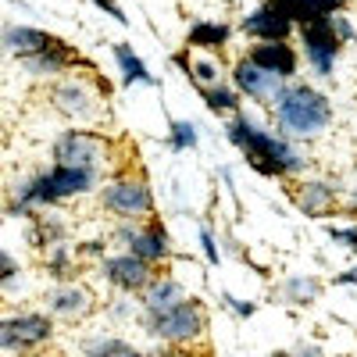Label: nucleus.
Returning <instances> with one entry per match:
<instances>
[{"label": "nucleus", "instance_id": "obj_32", "mask_svg": "<svg viewBox=\"0 0 357 357\" xmlns=\"http://www.w3.org/2000/svg\"><path fill=\"white\" fill-rule=\"evenodd\" d=\"M200 247H204V254H207V261H211V264L222 261V250H218V243H215V236H211V229H207V225H200Z\"/></svg>", "mask_w": 357, "mask_h": 357}, {"label": "nucleus", "instance_id": "obj_25", "mask_svg": "<svg viewBox=\"0 0 357 357\" xmlns=\"http://www.w3.org/2000/svg\"><path fill=\"white\" fill-rule=\"evenodd\" d=\"M321 293V282L318 279H311V275H293V279H286L282 282V289H279V296L282 301H289V304H314V296Z\"/></svg>", "mask_w": 357, "mask_h": 357}, {"label": "nucleus", "instance_id": "obj_26", "mask_svg": "<svg viewBox=\"0 0 357 357\" xmlns=\"http://www.w3.org/2000/svg\"><path fill=\"white\" fill-rule=\"evenodd\" d=\"M47 275H50V279H57V282H65V279H72V275H75V261H72L68 243L50 247V254H47Z\"/></svg>", "mask_w": 357, "mask_h": 357}, {"label": "nucleus", "instance_id": "obj_1", "mask_svg": "<svg viewBox=\"0 0 357 357\" xmlns=\"http://www.w3.org/2000/svg\"><path fill=\"white\" fill-rule=\"evenodd\" d=\"M97 186V172L93 168H65V165H50L47 172H36L22 178L8 200V215L15 218H36V207H54L65 204L79 193H89Z\"/></svg>", "mask_w": 357, "mask_h": 357}, {"label": "nucleus", "instance_id": "obj_35", "mask_svg": "<svg viewBox=\"0 0 357 357\" xmlns=\"http://www.w3.org/2000/svg\"><path fill=\"white\" fill-rule=\"evenodd\" d=\"M93 4H97V8H104V11H107L114 22H122V25H126V15H122V8H118L114 0H93Z\"/></svg>", "mask_w": 357, "mask_h": 357}, {"label": "nucleus", "instance_id": "obj_24", "mask_svg": "<svg viewBox=\"0 0 357 357\" xmlns=\"http://www.w3.org/2000/svg\"><path fill=\"white\" fill-rule=\"evenodd\" d=\"M33 222V229H29V243H33L36 250H50L57 243H65L61 236H65V225L57 222L54 215H36V218H29Z\"/></svg>", "mask_w": 357, "mask_h": 357}, {"label": "nucleus", "instance_id": "obj_28", "mask_svg": "<svg viewBox=\"0 0 357 357\" xmlns=\"http://www.w3.org/2000/svg\"><path fill=\"white\" fill-rule=\"evenodd\" d=\"M168 146L172 151H193L197 146V126L193 122H172V132H168Z\"/></svg>", "mask_w": 357, "mask_h": 357}, {"label": "nucleus", "instance_id": "obj_11", "mask_svg": "<svg viewBox=\"0 0 357 357\" xmlns=\"http://www.w3.org/2000/svg\"><path fill=\"white\" fill-rule=\"evenodd\" d=\"M232 82H236V93H243L247 100H275V93L282 89V79L268 75L264 68H257L250 57H240L232 65Z\"/></svg>", "mask_w": 357, "mask_h": 357}, {"label": "nucleus", "instance_id": "obj_42", "mask_svg": "<svg viewBox=\"0 0 357 357\" xmlns=\"http://www.w3.org/2000/svg\"><path fill=\"white\" fill-rule=\"evenodd\" d=\"M229 4H236V0H229Z\"/></svg>", "mask_w": 357, "mask_h": 357}, {"label": "nucleus", "instance_id": "obj_14", "mask_svg": "<svg viewBox=\"0 0 357 357\" xmlns=\"http://www.w3.org/2000/svg\"><path fill=\"white\" fill-rule=\"evenodd\" d=\"M247 57L257 68H264L268 75H275L282 82H289L296 75V68H301V57H296V50L289 43H254Z\"/></svg>", "mask_w": 357, "mask_h": 357}, {"label": "nucleus", "instance_id": "obj_15", "mask_svg": "<svg viewBox=\"0 0 357 357\" xmlns=\"http://www.w3.org/2000/svg\"><path fill=\"white\" fill-rule=\"evenodd\" d=\"M93 93L89 86L79 79H65V82H54L50 86V107L61 111L65 118H89L93 114Z\"/></svg>", "mask_w": 357, "mask_h": 357}, {"label": "nucleus", "instance_id": "obj_8", "mask_svg": "<svg viewBox=\"0 0 357 357\" xmlns=\"http://www.w3.org/2000/svg\"><path fill=\"white\" fill-rule=\"evenodd\" d=\"M301 40H304V54H307L314 75L329 79L333 68H336V57H340V50H343L336 29H333V18H318V22L301 25Z\"/></svg>", "mask_w": 357, "mask_h": 357}, {"label": "nucleus", "instance_id": "obj_20", "mask_svg": "<svg viewBox=\"0 0 357 357\" xmlns=\"http://www.w3.org/2000/svg\"><path fill=\"white\" fill-rule=\"evenodd\" d=\"M47 304L57 318H79V314H86L89 307H93V293H89L86 286H57L47 296Z\"/></svg>", "mask_w": 357, "mask_h": 357}, {"label": "nucleus", "instance_id": "obj_2", "mask_svg": "<svg viewBox=\"0 0 357 357\" xmlns=\"http://www.w3.org/2000/svg\"><path fill=\"white\" fill-rule=\"evenodd\" d=\"M225 136H229V143L240 146L243 158L250 161V168L261 175L282 178V175H296L304 168V154L286 136H272L257 122H250L247 114H232L225 126Z\"/></svg>", "mask_w": 357, "mask_h": 357}, {"label": "nucleus", "instance_id": "obj_5", "mask_svg": "<svg viewBox=\"0 0 357 357\" xmlns=\"http://www.w3.org/2000/svg\"><path fill=\"white\" fill-rule=\"evenodd\" d=\"M100 204L122 222H139L146 215H154V193L146 186V178L139 175H114L100 193Z\"/></svg>", "mask_w": 357, "mask_h": 357}, {"label": "nucleus", "instance_id": "obj_31", "mask_svg": "<svg viewBox=\"0 0 357 357\" xmlns=\"http://www.w3.org/2000/svg\"><path fill=\"white\" fill-rule=\"evenodd\" d=\"M329 236L340 243V247H347V250H357V225H347V229H340V225H333L329 229Z\"/></svg>", "mask_w": 357, "mask_h": 357}, {"label": "nucleus", "instance_id": "obj_12", "mask_svg": "<svg viewBox=\"0 0 357 357\" xmlns=\"http://www.w3.org/2000/svg\"><path fill=\"white\" fill-rule=\"evenodd\" d=\"M33 75H61V72H72V68H89V61L65 40H54L43 54L29 57V61H22Z\"/></svg>", "mask_w": 357, "mask_h": 357}, {"label": "nucleus", "instance_id": "obj_30", "mask_svg": "<svg viewBox=\"0 0 357 357\" xmlns=\"http://www.w3.org/2000/svg\"><path fill=\"white\" fill-rule=\"evenodd\" d=\"M18 275H22L18 261H15L8 250H0V293H4V289H11V286L18 282Z\"/></svg>", "mask_w": 357, "mask_h": 357}, {"label": "nucleus", "instance_id": "obj_23", "mask_svg": "<svg viewBox=\"0 0 357 357\" xmlns=\"http://www.w3.org/2000/svg\"><path fill=\"white\" fill-rule=\"evenodd\" d=\"M82 357H143V350H136L122 336H97L82 343Z\"/></svg>", "mask_w": 357, "mask_h": 357}, {"label": "nucleus", "instance_id": "obj_9", "mask_svg": "<svg viewBox=\"0 0 357 357\" xmlns=\"http://www.w3.org/2000/svg\"><path fill=\"white\" fill-rule=\"evenodd\" d=\"M100 272L104 279L114 286V289H122V293H143L146 286H151L154 279V264H146L143 257L136 254H114V257H104L100 261Z\"/></svg>", "mask_w": 357, "mask_h": 357}, {"label": "nucleus", "instance_id": "obj_34", "mask_svg": "<svg viewBox=\"0 0 357 357\" xmlns=\"http://www.w3.org/2000/svg\"><path fill=\"white\" fill-rule=\"evenodd\" d=\"M333 29H336V36H340V43H354V36H357V29L350 25V18H333Z\"/></svg>", "mask_w": 357, "mask_h": 357}, {"label": "nucleus", "instance_id": "obj_3", "mask_svg": "<svg viewBox=\"0 0 357 357\" xmlns=\"http://www.w3.org/2000/svg\"><path fill=\"white\" fill-rule=\"evenodd\" d=\"M272 104H275V126L282 129L286 139L289 136H318L333 122L329 97L307 82H282Z\"/></svg>", "mask_w": 357, "mask_h": 357}, {"label": "nucleus", "instance_id": "obj_19", "mask_svg": "<svg viewBox=\"0 0 357 357\" xmlns=\"http://www.w3.org/2000/svg\"><path fill=\"white\" fill-rule=\"evenodd\" d=\"M275 4L293 25H307L318 18H333L336 11L347 8V0H275Z\"/></svg>", "mask_w": 357, "mask_h": 357}, {"label": "nucleus", "instance_id": "obj_39", "mask_svg": "<svg viewBox=\"0 0 357 357\" xmlns=\"http://www.w3.org/2000/svg\"><path fill=\"white\" fill-rule=\"evenodd\" d=\"M132 236H136V225H122V229H118V240H122V243H129Z\"/></svg>", "mask_w": 357, "mask_h": 357}, {"label": "nucleus", "instance_id": "obj_16", "mask_svg": "<svg viewBox=\"0 0 357 357\" xmlns=\"http://www.w3.org/2000/svg\"><path fill=\"white\" fill-rule=\"evenodd\" d=\"M57 36H50L47 29H36V25H11L0 33V43H4V50H11L15 57H22V61H29V57L43 54Z\"/></svg>", "mask_w": 357, "mask_h": 357}, {"label": "nucleus", "instance_id": "obj_33", "mask_svg": "<svg viewBox=\"0 0 357 357\" xmlns=\"http://www.w3.org/2000/svg\"><path fill=\"white\" fill-rule=\"evenodd\" d=\"M222 301H225V307H229V311H236L240 318H250V314L257 311V304H250V301H240V296H232V293H225Z\"/></svg>", "mask_w": 357, "mask_h": 357}, {"label": "nucleus", "instance_id": "obj_43", "mask_svg": "<svg viewBox=\"0 0 357 357\" xmlns=\"http://www.w3.org/2000/svg\"><path fill=\"white\" fill-rule=\"evenodd\" d=\"M354 100H357V97H354Z\"/></svg>", "mask_w": 357, "mask_h": 357}, {"label": "nucleus", "instance_id": "obj_22", "mask_svg": "<svg viewBox=\"0 0 357 357\" xmlns=\"http://www.w3.org/2000/svg\"><path fill=\"white\" fill-rule=\"evenodd\" d=\"M229 40H232V25L225 22H193L190 36H186L193 50H222Z\"/></svg>", "mask_w": 357, "mask_h": 357}, {"label": "nucleus", "instance_id": "obj_36", "mask_svg": "<svg viewBox=\"0 0 357 357\" xmlns=\"http://www.w3.org/2000/svg\"><path fill=\"white\" fill-rule=\"evenodd\" d=\"M79 254H82V257H104V243H100V240H89V243L79 247Z\"/></svg>", "mask_w": 357, "mask_h": 357}, {"label": "nucleus", "instance_id": "obj_38", "mask_svg": "<svg viewBox=\"0 0 357 357\" xmlns=\"http://www.w3.org/2000/svg\"><path fill=\"white\" fill-rule=\"evenodd\" d=\"M293 357H321V350L311 347V343H304V347H296V350H293Z\"/></svg>", "mask_w": 357, "mask_h": 357}, {"label": "nucleus", "instance_id": "obj_40", "mask_svg": "<svg viewBox=\"0 0 357 357\" xmlns=\"http://www.w3.org/2000/svg\"><path fill=\"white\" fill-rule=\"evenodd\" d=\"M350 215L357 218V186H354V197H350Z\"/></svg>", "mask_w": 357, "mask_h": 357}, {"label": "nucleus", "instance_id": "obj_13", "mask_svg": "<svg viewBox=\"0 0 357 357\" xmlns=\"http://www.w3.org/2000/svg\"><path fill=\"white\" fill-rule=\"evenodd\" d=\"M129 254L143 257L146 264H161L172 257V236L158 218H146L143 225H136V236L129 240Z\"/></svg>", "mask_w": 357, "mask_h": 357}, {"label": "nucleus", "instance_id": "obj_17", "mask_svg": "<svg viewBox=\"0 0 357 357\" xmlns=\"http://www.w3.org/2000/svg\"><path fill=\"white\" fill-rule=\"evenodd\" d=\"M336 200H340V190L333 183H325V178H311L296 193V207L307 218H329L336 211Z\"/></svg>", "mask_w": 357, "mask_h": 357}, {"label": "nucleus", "instance_id": "obj_29", "mask_svg": "<svg viewBox=\"0 0 357 357\" xmlns=\"http://www.w3.org/2000/svg\"><path fill=\"white\" fill-rule=\"evenodd\" d=\"M218 75H222V68H218V61H211V57H200V61H193V68H190V79L204 89V86H218Z\"/></svg>", "mask_w": 357, "mask_h": 357}, {"label": "nucleus", "instance_id": "obj_37", "mask_svg": "<svg viewBox=\"0 0 357 357\" xmlns=\"http://www.w3.org/2000/svg\"><path fill=\"white\" fill-rule=\"evenodd\" d=\"M336 282H340V286H357V268H347V272H340Z\"/></svg>", "mask_w": 357, "mask_h": 357}, {"label": "nucleus", "instance_id": "obj_4", "mask_svg": "<svg viewBox=\"0 0 357 357\" xmlns=\"http://www.w3.org/2000/svg\"><path fill=\"white\" fill-rule=\"evenodd\" d=\"M146 333L154 340L168 343V347H186V343H197L204 333H207V307L200 301H186L158 314V318H146Z\"/></svg>", "mask_w": 357, "mask_h": 357}, {"label": "nucleus", "instance_id": "obj_6", "mask_svg": "<svg viewBox=\"0 0 357 357\" xmlns=\"http://www.w3.org/2000/svg\"><path fill=\"white\" fill-rule=\"evenodd\" d=\"M54 340V318L40 311L0 318V354H29Z\"/></svg>", "mask_w": 357, "mask_h": 357}, {"label": "nucleus", "instance_id": "obj_27", "mask_svg": "<svg viewBox=\"0 0 357 357\" xmlns=\"http://www.w3.org/2000/svg\"><path fill=\"white\" fill-rule=\"evenodd\" d=\"M200 97L207 100V107L218 111V114H229V111L240 107V93H236V89H229V86H222V82H218V86H204Z\"/></svg>", "mask_w": 357, "mask_h": 357}, {"label": "nucleus", "instance_id": "obj_41", "mask_svg": "<svg viewBox=\"0 0 357 357\" xmlns=\"http://www.w3.org/2000/svg\"><path fill=\"white\" fill-rule=\"evenodd\" d=\"M272 357H293V350H275Z\"/></svg>", "mask_w": 357, "mask_h": 357}, {"label": "nucleus", "instance_id": "obj_18", "mask_svg": "<svg viewBox=\"0 0 357 357\" xmlns=\"http://www.w3.org/2000/svg\"><path fill=\"white\" fill-rule=\"evenodd\" d=\"M183 301H186V289L178 286L172 275H158V279H151V286L143 289V314L146 318H158V314L178 307Z\"/></svg>", "mask_w": 357, "mask_h": 357}, {"label": "nucleus", "instance_id": "obj_10", "mask_svg": "<svg viewBox=\"0 0 357 357\" xmlns=\"http://www.w3.org/2000/svg\"><path fill=\"white\" fill-rule=\"evenodd\" d=\"M243 33L261 40V43H286L289 33H293V22L279 11L275 0H264L261 8H254L247 18H243Z\"/></svg>", "mask_w": 357, "mask_h": 357}, {"label": "nucleus", "instance_id": "obj_7", "mask_svg": "<svg viewBox=\"0 0 357 357\" xmlns=\"http://www.w3.org/2000/svg\"><path fill=\"white\" fill-rule=\"evenodd\" d=\"M107 136L93 132V129H65L61 136L54 139L50 146V158L54 165H65V168H93L107 158Z\"/></svg>", "mask_w": 357, "mask_h": 357}, {"label": "nucleus", "instance_id": "obj_21", "mask_svg": "<svg viewBox=\"0 0 357 357\" xmlns=\"http://www.w3.org/2000/svg\"><path fill=\"white\" fill-rule=\"evenodd\" d=\"M111 54H114V65H118V72H122V82H126V86H132V82L158 86V79H154L151 72H146L143 57H139L129 43H114V47H111Z\"/></svg>", "mask_w": 357, "mask_h": 357}]
</instances>
